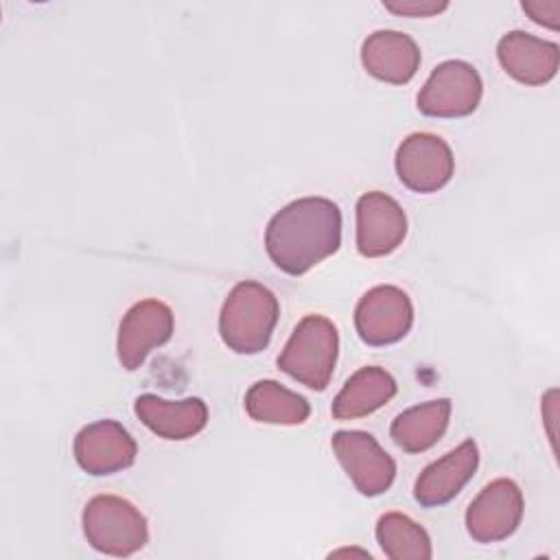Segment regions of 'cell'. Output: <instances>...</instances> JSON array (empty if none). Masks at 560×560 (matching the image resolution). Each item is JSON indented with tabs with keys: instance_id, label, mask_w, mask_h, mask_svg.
I'll use <instances>...</instances> for the list:
<instances>
[{
	"instance_id": "4fadbf2b",
	"label": "cell",
	"mask_w": 560,
	"mask_h": 560,
	"mask_svg": "<svg viewBox=\"0 0 560 560\" xmlns=\"http://www.w3.org/2000/svg\"><path fill=\"white\" fill-rule=\"evenodd\" d=\"M479 466V448L475 440H464L459 446L424 466L413 483V499L422 508H440L453 501L472 479Z\"/></svg>"
},
{
	"instance_id": "7c38bea8",
	"label": "cell",
	"mask_w": 560,
	"mask_h": 560,
	"mask_svg": "<svg viewBox=\"0 0 560 560\" xmlns=\"http://www.w3.org/2000/svg\"><path fill=\"white\" fill-rule=\"evenodd\" d=\"M407 236V214L402 206L372 190L357 201V249L365 258H381L398 249Z\"/></svg>"
},
{
	"instance_id": "30bf717a",
	"label": "cell",
	"mask_w": 560,
	"mask_h": 560,
	"mask_svg": "<svg viewBox=\"0 0 560 560\" xmlns=\"http://www.w3.org/2000/svg\"><path fill=\"white\" fill-rule=\"evenodd\" d=\"M175 330V315L162 300H140L120 319L118 361L125 370H138L151 350L164 346Z\"/></svg>"
},
{
	"instance_id": "52a82bcc",
	"label": "cell",
	"mask_w": 560,
	"mask_h": 560,
	"mask_svg": "<svg viewBox=\"0 0 560 560\" xmlns=\"http://www.w3.org/2000/svg\"><path fill=\"white\" fill-rule=\"evenodd\" d=\"M396 175L413 192H438L455 173L448 142L429 131L409 133L396 149Z\"/></svg>"
},
{
	"instance_id": "ba28073f",
	"label": "cell",
	"mask_w": 560,
	"mask_h": 560,
	"mask_svg": "<svg viewBox=\"0 0 560 560\" xmlns=\"http://www.w3.org/2000/svg\"><path fill=\"white\" fill-rule=\"evenodd\" d=\"M525 499L516 481L499 477L486 483L466 508V529L477 542H499L512 536L523 518Z\"/></svg>"
},
{
	"instance_id": "3957f363",
	"label": "cell",
	"mask_w": 560,
	"mask_h": 560,
	"mask_svg": "<svg viewBox=\"0 0 560 560\" xmlns=\"http://www.w3.org/2000/svg\"><path fill=\"white\" fill-rule=\"evenodd\" d=\"M339 354L337 326L317 313L304 315L278 354V368L306 385L324 392L332 378Z\"/></svg>"
},
{
	"instance_id": "5b68a950",
	"label": "cell",
	"mask_w": 560,
	"mask_h": 560,
	"mask_svg": "<svg viewBox=\"0 0 560 560\" xmlns=\"http://www.w3.org/2000/svg\"><path fill=\"white\" fill-rule=\"evenodd\" d=\"M483 96V81L475 66L462 59L438 63L418 92V109L431 118H462L472 114Z\"/></svg>"
},
{
	"instance_id": "44dd1931",
	"label": "cell",
	"mask_w": 560,
	"mask_h": 560,
	"mask_svg": "<svg viewBox=\"0 0 560 560\" xmlns=\"http://www.w3.org/2000/svg\"><path fill=\"white\" fill-rule=\"evenodd\" d=\"M521 9L536 22L547 28H558L560 22V2L558 0H523Z\"/></svg>"
},
{
	"instance_id": "277c9868",
	"label": "cell",
	"mask_w": 560,
	"mask_h": 560,
	"mask_svg": "<svg viewBox=\"0 0 560 560\" xmlns=\"http://www.w3.org/2000/svg\"><path fill=\"white\" fill-rule=\"evenodd\" d=\"M83 534L92 549L125 558L149 542L144 514L127 499L116 494L92 497L81 514Z\"/></svg>"
},
{
	"instance_id": "7a4b0ae2",
	"label": "cell",
	"mask_w": 560,
	"mask_h": 560,
	"mask_svg": "<svg viewBox=\"0 0 560 560\" xmlns=\"http://www.w3.org/2000/svg\"><path fill=\"white\" fill-rule=\"evenodd\" d=\"M280 317V304L271 289L256 280L238 282L219 313V335L236 354L262 352Z\"/></svg>"
},
{
	"instance_id": "8fae6325",
	"label": "cell",
	"mask_w": 560,
	"mask_h": 560,
	"mask_svg": "<svg viewBox=\"0 0 560 560\" xmlns=\"http://www.w3.org/2000/svg\"><path fill=\"white\" fill-rule=\"evenodd\" d=\"M74 459L88 475L103 477L133 466L138 444L116 420H96L74 435Z\"/></svg>"
},
{
	"instance_id": "8992f818",
	"label": "cell",
	"mask_w": 560,
	"mask_h": 560,
	"mask_svg": "<svg viewBox=\"0 0 560 560\" xmlns=\"http://www.w3.org/2000/svg\"><path fill=\"white\" fill-rule=\"evenodd\" d=\"M330 446L359 494L378 497L392 488L396 462L372 433L357 429L337 431Z\"/></svg>"
},
{
	"instance_id": "2e32d148",
	"label": "cell",
	"mask_w": 560,
	"mask_h": 560,
	"mask_svg": "<svg viewBox=\"0 0 560 560\" xmlns=\"http://www.w3.org/2000/svg\"><path fill=\"white\" fill-rule=\"evenodd\" d=\"M140 422L164 440H188L208 424V407L201 398L166 400L155 394H140L133 402Z\"/></svg>"
},
{
	"instance_id": "d6986e66",
	"label": "cell",
	"mask_w": 560,
	"mask_h": 560,
	"mask_svg": "<svg viewBox=\"0 0 560 560\" xmlns=\"http://www.w3.org/2000/svg\"><path fill=\"white\" fill-rule=\"evenodd\" d=\"M245 411L252 420L265 424H302L311 416V405L298 392L287 389L278 381H256L245 394Z\"/></svg>"
},
{
	"instance_id": "7402d4cb",
	"label": "cell",
	"mask_w": 560,
	"mask_h": 560,
	"mask_svg": "<svg viewBox=\"0 0 560 560\" xmlns=\"http://www.w3.org/2000/svg\"><path fill=\"white\" fill-rule=\"evenodd\" d=\"M383 7L396 15H411V18H429L442 13L448 2H433V0H402V2H383Z\"/></svg>"
},
{
	"instance_id": "5bb4252c",
	"label": "cell",
	"mask_w": 560,
	"mask_h": 560,
	"mask_svg": "<svg viewBox=\"0 0 560 560\" xmlns=\"http://www.w3.org/2000/svg\"><path fill=\"white\" fill-rule=\"evenodd\" d=\"M501 68L523 85L549 83L560 66V48L556 42L536 37L525 31H510L497 44Z\"/></svg>"
},
{
	"instance_id": "6da1fadb",
	"label": "cell",
	"mask_w": 560,
	"mask_h": 560,
	"mask_svg": "<svg viewBox=\"0 0 560 560\" xmlns=\"http://www.w3.org/2000/svg\"><path fill=\"white\" fill-rule=\"evenodd\" d=\"M341 245V210L326 197H302L280 208L265 228V249L271 262L302 276Z\"/></svg>"
},
{
	"instance_id": "9a60e30c",
	"label": "cell",
	"mask_w": 560,
	"mask_h": 560,
	"mask_svg": "<svg viewBox=\"0 0 560 560\" xmlns=\"http://www.w3.org/2000/svg\"><path fill=\"white\" fill-rule=\"evenodd\" d=\"M361 63L374 79L405 85L420 68V48L407 33L381 28L363 39Z\"/></svg>"
},
{
	"instance_id": "e0dca14e",
	"label": "cell",
	"mask_w": 560,
	"mask_h": 560,
	"mask_svg": "<svg viewBox=\"0 0 560 560\" xmlns=\"http://www.w3.org/2000/svg\"><path fill=\"white\" fill-rule=\"evenodd\" d=\"M398 392L396 378L378 365L359 368L339 389L330 405L335 420H354L374 413Z\"/></svg>"
},
{
	"instance_id": "9c48e42d",
	"label": "cell",
	"mask_w": 560,
	"mask_h": 560,
	"mask_svg": "<svg viewBox=\"0 0 560 560\" xmlns=\"http://www.w3.org/2000/svg\"><path fill=\"white\" fill-rule=\"evenodd\" d=\"M413 326V304L394 284L372 287L354 308V328L368 346H389L400 341Z\"/></svg>"
},
{
	"instance_id": "ffe728a7",
	"label": "cell",
	"mask_w": 560,
	"mask_h": 560,
	"mask_svg": "<svg viewBox=\"0 0 560 560\" xmlns=\"http://www.w3.org/2000/svg\"><path fill=\"white\" fill-rule=\"evenodd\" d=\"M376 542L392 560H429L433 556L427 529L402 512H387L376 521Z\"/></svg>"
},
{
	"instance_id": "ac0fdd59",
	"label": "cell",
	"mask_w": 560,
	"mask_h": 560,
	"mask_svg": "<svg viewBox=\"0 0 560 560\" xmlns=\"http://www.w3.org/2000/svg\"><path fill=\"white\" fill-rule=\"evenodd\" d=\"M451 418V400L438 398L398 413L389 427V435L405 453L429 451L446 433Z\"/></svg>"
}]
</instances>
